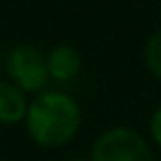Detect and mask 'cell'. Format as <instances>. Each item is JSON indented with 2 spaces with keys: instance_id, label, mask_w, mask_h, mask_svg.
<instances>
[{
  "instance_id": "obj_3",
  "label": "cell",
  "mask_w": 161,
  "mask_h": 161,
  "mask_svg": "<svg viewBox=\"0 0 161 161\" xmlns=\"http://www.w3.org/2000/svg\"><path fill=\"white\" fill-rule=\"evenodd\" d=\"M88 161H154V154L143 135L128 126H113L93 141Z\"/></svg>"
},
{
  "instance_id": "obj_8",
  "label": "cell",
  "mask_w": 161,
  "mask_h": 161,
  "mask_svg": "<svg viewBox=\"0 0 161 161\" xmlns=\"http://www.w3.org/2000/svg\"><path fill=\"white\" fill-rule=\"evenodd\" d=\"M69 161H88V159H84V157H75V159H69Z\"/></svg>"
},
{
  "instance_id": "obj_9",
  "label": "cell",
  "mask_w": 161,
  "mask_h": 161,
  "mask_svg": "<svg viewBox=\"0 0 161 161\" xmlns=\"http://www.w3.org/2000/svg\"><path fill=\"white\" fill-rule=\"evenodd\" d=\"M0 69H3V55H0Z\"/></svg>"
},
{
  "instance_id": "obj_1",
  "label": "cell",
  "mask_w": 161,
  "mask_h": 161,
  "mask_svg": "<svg viewBox=\"0 0 161 161\" xmlns=\"http://www.w3.org/2000/svg\"><path fill=\"white\" fill-rule=\"evenodd\" d=\"M25 128L36 146L44 150L64 148L82 128V108L69 93L44 88L29 99Z\"/></svg>"
},
{
  "instance_id": "obj_4",
  "label": "cell",
  "mask_w": 161,
  "mask_h": 161,
  "mask_svg": "<svg viewBox=\"0 0 161 161\" xmlns=\"http://www.w3.org/2000/svg\"><path fill=\"white\" fill-rule=\"evenodd\" d=\"M47 69H49V80L58 84L73 82L80 71H82V55L73 44H55L47 53Z\"/></svg>"
},
{
  "instance_id": "obj_7",
  "label": "cell",
  "mask_w": 161,
  "mask_h": 161,
  "mask_svg": "<svg viewBox=\"0 0 161 161\" xmlns=\"http://www.w3.org/2000/svg\"><path fill=\"white\" fill-rule=\"evenodd\" d=\"M150 139L157 148H161V104L154 108V113L150 117Z\"/></svg>"
},
{
  "instance_id": "obj_5",
  "label": "cell",
  "mask_w": 161,
  "mask_h": 161,
  "mask_svg": "<svg viewBox=\"0 0 161 161\" xmlns=\"http://www.w3.org/2000/svg\"><path fill=\"white\" fill-rule=\"evenodd\" d=\"M29 108V97L25 91H20L16 84H11L7 77L0 80V124L3 126H16L25 121Z\"/></svg>"
},
{
  "instance_id": "obj_6",
  "label": "cell",
  "mask_w": 161,
  "mask_h": 161,
  "mask_svg": "<svg viewBox=\"0 0 161 161\" xmlns=\"http://www.w3.org/2000/svg\"><path fill=\"white\" fill-rule=\"evenodd\" d=\"M143 64L154 77L161 80V29H157L143 44Z\"/></svg>"
},
{
  "instance_id": "obj_2",
  "label": "cell",
  "mask_w": 161,
  "mask_h": 161,
  "mask_svg": "<svg viewBox=\"0 0 161 161\" xmlns=\"http://www.w3.org/2000/svg\"><path fill=\"white\" fill-rule=\"evenodd\" d=\"M7 80L16 84L27 95H36L47 88L49 84V69H47V53L31 44V42H18L7 49L3 60Z\"/></svg>"
}]
</instances>
